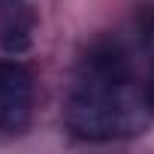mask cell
I'll return each mask as SVG.
<instances>
[{"mask_svg": "<svg viewBox=\"0 0 154 154\" xmlns=\"http://www.w3.org/2000/svg\"><path fill=\"white\" fill-rule=\"evenodd\" d=\"M145 100L136 103L130 82H109L82 75L63 106V124L72 136L88 142H106L139 133L145 124Z\"/></svg>", "mask_w": 154, "mask_h": 154, "instance_id": "cell-1", "label": "cell"}, {"mask_svg": "<svg viewBox=\"0 0 154 154\" xmlns=\"http://www.w3.org/2000/svg\"><path fill=\"white\" fill-rule=\"evenodd\" d=\"M33 109V72L18 60H0V130L21 133Z\"/></svg>", "mask_w": 154, "mask_h": 154, "instance_id": "cell-2", "label": "cell"}, {"mask_svg": "<svg viewBox=\"0 0 154 154\" xmlns=\"http://www.w3.org/2000/svg\"><path fill=\"white\" fill-rule=\"evenodd\" d=\"M33 9L27 0H0V48L21 54L33 39Z\"/></svg>", "mask_w": 154, "mask_h": 154, "instance_id": "cell-3", "label": "cell"}, {"mask_svg": "<svg viewBox=\"0 0 154 154\" xmlns=\"http://www.w3.org/2000/svg\"><path fill=\"white\" fill-rule=\"evenodd\" d=\"M145 106H148V112H154V69H151V79L145 85Z\"/></svg>", "mask_w": 154, "mask_h": 154, "instance_id": "cell-4", "label": "cell"}, {"mask_svg": "<svg viewBox=\"0 0 154 154\" xmlns=\"http://www.w3.org/2000/svg\"><path fill=\"white\" fill-rule=\"evenodd\" d=\"M145 39L148 42H154V15L148 18V24H145Z\"/></svg>", "mask_w": 154, "mask_h": 154, "instance_id": "cell-5", "label": "cell"}]
</instances>
